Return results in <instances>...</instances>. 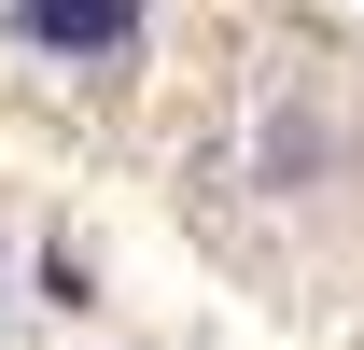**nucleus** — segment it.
<instances>
[{
  "label": "nucleus",
  "instance_id": "nucleus-1",
  "mask_svg": "<svg viewBox=\"0 0 364 350\" xmlns=\"http://www.w3.org/2000/svg\"><path fill=\"white\" fill-rule=\"evenodd\" d=\"M0 28L43 70H127L140 28H154V0H0Z\"/></svg>",
  "mask_w": 364,
  "mask_h": 350
},
{
  "label": "nucleus",
  "instance_id": "nucleus-2",
  "mask_svg": "<svg viewBox=\"0 0 364 350\" xmlns=\"http://www.w3.org/2000/svg\"><path fill=\"white\" fill-rule=\"evenodd\" d=\"M0 308H14V253H0Z\"/></svg>",
  "mask_w": 364,
  "mask_h": 350
}]
</instances>
